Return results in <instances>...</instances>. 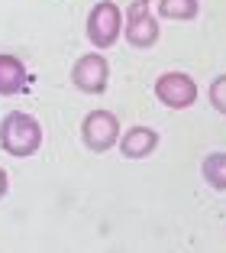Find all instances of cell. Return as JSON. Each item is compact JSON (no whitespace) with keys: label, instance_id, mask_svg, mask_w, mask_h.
Masks as SVG:
<instances>
[{"label":"cell","instance_id":"5b68a950","mask_svg":"<svg viewBox=\"0 0 226 253\" xmlns=\"http://www.w3.org/2000/svg\"><path fill=\"white\" fill-rule=\"evenodd\" d=\"M120 36V10L113 3H97L88 16V39L97 49H110Z\"/></svg>","mask_w":226,"mask_h":253},{"label":"cell","instance_id":"30bf717a","mask_svg":"<svg viewBox=\"0 0 226 253\" xmlns=\"http://www.w3.org/2000/svg\"><path fill=\"white\" fill-rule=\"evenodd\" d=\"M159 13L165 20H194L197 0H159Z\"/></svg>","mask_w":226,"mask_h":253},{"label":"cell","instance_id":"7c38bea8","mask_svg":"<svg viewBox=\"0 0 226 253\" xmlns=\"http://www.w3.org/2000/svg\"><path fill=\"white\" fill-rule=\"evenodd\" d=\"M3 195H7V172L0 169V198H3Z\"/></svg>","mask_w":226,"mask_h":253},{"label":"cell","instance_id":"8fae6325","mask_svg":"<svg viewBox=\"0 0 226 253\" xmlns=\"http://www.w3.org/2000/svg\"><path fill=\"white\" fill-rule=\"evenodd\" d=\"M210 104L217 107L220 114H226V75H220L217 82L210 84Z\"/></svg>","mask_w":226,"mask_h":253},{"label":"cell","instance_id":"ba28073f","mask_svg":"<svg viewBox=\"0 0 226 253\" xmlns=\"http://www.w3.org/2000/svg\"><path fill=\"white\" fill-rule=\"evenodd\" d=\"M26 84V68L16 55H0V94H16Z\"/></svg>","mask_w":226,"mask_h":253},{"label":"cell","instance_id":"6da1fadb","mask_svg":"<svg viewBox=\"0 0 226 253\" xmlns=\"http://www.w3.org/2000/svg\"><path fill=\"white\" fill-rule=\"evenodd\" d=\"M39 143H42V126H39L36 117L13 111L0 120V146L7 149L10 156L26 159L39 149Z\"/></svg>","mask_w":226,"mask_h":253},{"label":"cell","instance_id":"277c9868","mask_svg":"<svg viewBox=\"0 0 226 253\" xmlns=\"http://www.w3.org/2000/svg\"><path fill=\"white\" fill-rule=\"evenodd\" d=\"M149 0H132L129 13H126V39L136 49H149L159 42V26H155L152 13H149Z\"/></svg>","mask_w":226,"mask_h":253},{"label":"cell","instance_id":"3957f363","mask_svg":"<svg viewBox=\"0 0 226 253\" xmlns=\"http://www.w3.org/2000/svg\"><path fill=\"white\" fill-rule=\"evenodd\" d=\"M81 136H84L88 149L107 153L120 136V124H117V117H113L110 111H91L88 117H84V124H81Z\"/></svg>","mask_w":226,"mask_h":253},{"label":"cell","instance_id":"8992f818","mask_svg":"<svg viewBox=\"0 0 226 253\" xmlns=\"http://www.w3.org/2000/svg\"><path fill=\"white\" fill-rule=\"evenodd\" d=\"M107 75H110L107 59H103V55H97V52H91V55H84V59L74 62L71 82H74V88H78V91L100 94V91L107 88Z\"/></svg>","mask_w":226,"mask_h":253},{"label":"cell","instance_id":"9c48e42d","mask_svg":"<svg viewBox=\"0 0 226 253\" xmlns=\"http://www.w3.org/2000/svg\"><path fill=\"white\" fill-rule=\"evenodd\" d=\"M204 179L210 188L226 192V153H213L204 159Z\"/></svg>","mask_w":226,"mask_h":253},{"label":"cell","instance_id":"7a4b0ae2","mask_svg":"<svg viewBox=\"0 0 226 253\" xmlns=\"http://www.w3.org/2000/svg\"><path fill=\"white\" fill-rule=\"evenodd\" d=\"M155 97H159L165 107H175V111H181V107H191L197 101V84L191 75L184 72H165L155 82Z\"/></svg>","mask_w":226,"mask_h":253},{"label":"cell","instance_id":"52a82bcc","mask_svg":"<svg viewBox=\"0 0 226 253\" xmlns=\"http://www.w3.org/2000/svg\"><path fill=\"white\" fill-rule=\"evenodd\" d=\"M155 146H159V133H155L152 126H132L129 133L123 136V143H120L123 156H129V159H142V156H149Z\"/></svg>","mask_w":226,"mask_h":253}]
</instances>
